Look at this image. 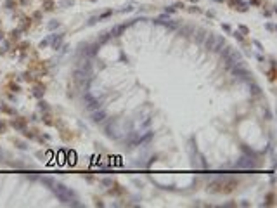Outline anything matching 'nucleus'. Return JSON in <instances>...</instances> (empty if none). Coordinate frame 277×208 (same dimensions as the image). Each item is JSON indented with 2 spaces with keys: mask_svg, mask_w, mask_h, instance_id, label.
Listing matches in <instances>:
<instances>
[{
  "mask_svg": "<svg viewBox=\"0 0 277 208\" xmlns=\"http://www.w3.org/2000/svg\"><path fill=\"white\" fill-rule=\"evenodd\" d=\"M12 127L14 128H23L24 127V120H14V122H12Z\"/></svg>",
  "mask_w": 277,
  "mask_h": 208,
  "instance_id": "1",
  "label": "nucleus"
},
{
  "mask_svg": "<svg viewBox=\"0 0 277 208\" xmlns=\"http://www.w3.org/2000/svg\"><path fill=\"white\" fill-rule=\"evenodd\" d=\"M0 130H4V123H0Z\"/></svg>",
  "mask_w": 277,
  "mask_h": 208,
  "instance_id": "4",
  "label": "nucleus"
},
{
  "mask_svg": "<svg viewBox=\"0 0 277 208\" xmlns=\"http://www.w3.org/2000/svg\"><path fill=\"white\" fill-rule=\"evenodd\" d=\"M94 120H95V122H101V120H104V113H95V115H94Z\"/></svg>",
  "mask_w": 277,
  "mask_h": 208,
  "instance_id": "2",
  "label": "nucleus"
},
{
  "mask_svg": "<svg viewBox=\"0 0 277 208\" xmlns=\"http://www.w3.org/2000/svg\"><path fill=\"white\" fill-rule=\"evenodd\" d=\"M45 9L50 11V9H52V2H45Z\"/></svg>",
  "mask_w": 277,
  "mask_h": 208,
  "instance_id": "3",
  "label": "nucleus"
}]
</instances>
